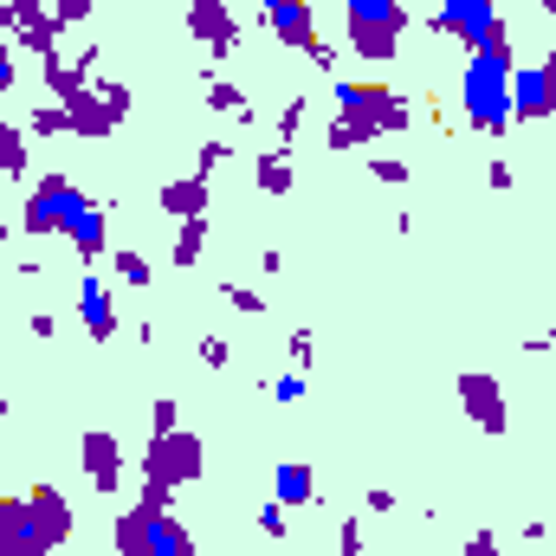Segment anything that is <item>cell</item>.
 Here are the masks:
<instances>
[{
  "mask_svg": "<svg viewBox=\"0 0 556 556\" xmlns=\"http://www.w3.org/2000/svg\"><path fill=\"white\" fill-rule=\"evenodd\" d=\"M511 72H518V59H511V33L492 39V46H479V52H466V72H459V111H466V124H472L479 137H505V130H511Z\"/></svg>",
  "mask_w": 556,
  "mask_h": 556,
  "instance_id": "obj_1",
  "label": "cell"
},
{
  "mask_svg": "<svg viewBox=\"0 0 556 556\" xmlns=\"http://www.w3.org/2000/svg\"><path fill=\"white\" fill-rule=\"evenodd\" d=\"M201 466H207V446L194 433H181V427L175 433H149V453H142V505H162L168 511L175 485H194Z\"/></svg>",
  "mask_w": 556,
  "mask_h": 556,
  "instance_id": "obj_2",
  "label": "cell"
},
{
  "mask_svg": "<svg viewBox=\"0 0 556 556\" xmlns=\"http://www.w3.org/2000/svg\"><path fill=\"white\" fill-rule=\"evenodd\" d=\"M330 104H337V117H356L376 137L415 130V104L402 91H389V85H369V78H330Z\"/></svg>",
  "mask_w": 556,
  "mask_h": 556,
  "instance_id": "obj_3",
  "label": "cell"
},
{
  "mask_svg": "<svg viewBox=\"0 0 556 556\" xmlns=\"http://www.w3.org/2000/svg\"><path fill=\"white\" fill-rule=\"evenodd\" d=\"M111 538H117V556H194L188 525L175 511H162V505H142V498L117 518Z\"/></svg>",
  "mask_w": 556,
  "mask_h": 556,
  "instance_id": "obj_4",
  "label": "cell"
},
{
  "mask_svg": "<svg viewBox=\"0 0 556 556\" xmlns=\"http://www.w3.org/2000/svg\"><path fill=\"white\" fill-rule=\"evenodd\" d=\"M350 52L363 65H389L402 52V33H408V7L402 0H350Z\"/></svg>",
  "mask_w": 556,
  "mask_h": 556,
  "instance_id": "obj_5",
  "label": "cell"
},
{
  "mask_svg": "<svg viewBox=\"0 0 556 556\" xmlns=\"http://www.w3.org/2000/svg\"><path fill=\"white\" fill-rule=\"evenodd\" d=\"M91 207V194L72 181V175H46L33 194H26V214H20V233L46 240V233H72V220Z\"/></svg>",
  "mask_w": 556,
  "mask_h": 556,
  "instance_id": "obj_6",
  "label": "cell"
},
{
  "mask_svg": "<svg viewBox=\"0 0 556 556\" xmlns=\"http://www.w3.org/2000/svg\"><path fill=\"white\" fill-rule=\"evenodd\" d=\"M446 39H459L466 52L505 39V20H498V0H440V20H433Z\"/></svg>",
  "mask_w": 556,
  "mask_h": 556,
  "instance_id": "obj_7",
  "label": "cell"
},
{
  "mask_svg": "<svg viewBox=\"0 0 556 556\" xmlns=\"http://www.w3.org/2000/svg\"><path fill=\"white\" fill-rule=\"evenodd\" d=\"M0 556H52L39 518H33V505L20 492H0Z\"/></svg>",
  "mask_w": 556,
  "mask_h": 556,
  "instance_id": "obj_8",
  "label": "cell"
},
{
  "mask_svg": "<svg viewBox=\"0 0 556 556\" xmlns=\"http://www.w3.org/2000/svg\"><path fill=\"white\" fill-rule=\"evenodd\" d=\"M459 408H466V420H472V427H485V433H505V427H511V408H505L498 376L466 369V376H459Z\"/></svg>",
  "mask_w": 556,
  "mask_h": 556,
  "instance_id": "obj_9",
  "label": "cell"
},
{
  "mask_svg": "<svg viewBox=\"0 0 556 556\" xmlns=\"http://www.w3.org/2000/svg\"><path fill=\"white\" fill-rule=\"evenodd\" d=\"M511 117H525V124H544V117H556V72L544 65V59L511 72Z\"/></svg>",
  "mask_w": 556,
  "mask_h": 556,
  "instance_id": "obj_10",
  "label": "cell"
},
{
  "mask_svg": "<svg viewBox=\"0 0 556 556\" xmlns=\"http://www.w3.org/2000/svg\"><path fill=\"white\" fill-rule=\"evenodd\" d=\"M188 26L207 46V59H227L240 46V20L227 13V0H188Z\"/></svg>",
  "mask_w": 556,
  "mask_h": 556,
  "instance_id": "obj_11",
  "label": "cell"
},
{
  "mask_svg": "<svg viewBox=\"0 0 556 556\" xmlns=\"http://www.w3.org/2000/svg\"><path fill=\"white\" fill-rule=\"evenodd\" d=\"M78 453H85V472H91V485H98V492H117V485H124V446H117V433L91 427Z\"/></svg>",
  "mask_w": 556,
  "mask_h": 556,
  "instance_id": "obj_12",
  "label": "cell"
},
{
  "mask_svg": "<svg viewBox=\"0 0 556 556\" xmlns=\"http://www.w3.org/2000/svg\"><path fill=\"white\" fill-rule=\"evenodd\" d=\"M78 317H85V337L91 343H111L117 337V304H111V285L104 278H78Z\"/></svg>",
  "mask_w": 556,
  "mask_h": 556,
  "instance_id": "obj_13",
  "label": "cell"
},
{
  "mask_svg": "<svg viewBox=\"0 0 556 556\" xmlns=\"http://www.w3.org/2000/svg\"><path fill=\"white\" fill-rule=\"evenodd\" d=\"M26 505H33V518H39V531H46V544H52V551H59V544H72V525H78V518H72V505H65V492H59V485H33V492H26Z\"/></svg>",
  "mask_w": 556,
  "mask_h": 556,
  "instance_id": "obj_14",
  "label": "cell"
},
{
  "mask_svg": "<svg viewBox=\"0 0 556 556\" xmlns=\"http://www.w3.org/2000/svg\"><path fill=\"white\" fill-rule=\"evenodd\" d=\"M266 33L285 39V46H317V20H311V7L304 0H266Z\"/></svg>",
  "mask_w": 556,
  "mask_h": 556,
  "instance_id": "obj_15",
  "label": "cell"
},
{
  "mask_svg": "<svg viewBox=\"0 0 556 556\" xmlns=\"http://www.w3.org/2000/svg\"><path fill=\"white\" fill-rule=\"evenodd\" d=\"M207 194H214V181L207 175H181V181H162V214L168 220H201L207 214Z\"/></svg>",
  "mask_w": 556,
  "mask_h": 556,
  "instance_id": "obj_16",
  "label": "cell"
},
{
  "mask_svg": "<svg viewBox=\"0 0 556 556\" xmlns=\"http://www.w3.org/2000/svg\"><path fill=\"white\" fill-rule=\"evenodd\" d=\"M65 117H72V137H85V142H104L117 130V117H111V104L98 91H72L65 98Z\"/></svg>",
  "mask_w": 556,
  "mask_h": 556,
  "instance_id": "obj_17",
  "label": "cell"
},
{
  "mask_svg": "<svg viewBox=\"0 0 556 556\" xmlns=\"http://www.w3.org/2000/svg\"><path fill=\"white\" fill-rule=\"evenodd\" d=\"M273 498L291 511V505H317V472L304 466V459H278L273 472Z\"/></svg>",
  "mask_w": 556,
  "mask_h": 556,
  "instance_id": "obj_18",
  "label": "cell"
},
{
  "mask_svg": "<svg viewBox=\"0 0 556 556\" xmlns=\"http://www.w3.org/2000/svg\"><path fill=\"white\" fill-rule=\"evenodd\" d=\"M104 247H111V214H104V207L91 201V207H85V214L72 220V253H78V260H98Z\"/></svg>",
  "mask_w": 556,
  "mask_h": 556,
  "instance_id": "obj_19",
  "label": "cell"
},
{
  "mask_svg": "<svg viewBox=\"0 0 556 556\" xmlns=\"http://www.w3.org/2000/svg\"><path fill=\"white\" fill-rule=\"evenodd\" d=\"M201 98H207V111H214V117H240V124H253V104H247V91H240L233 78H207V85H201Z\"/></svg>",
  "mask_w": 556,
  "mask_h": 556,
  "instance_id": "obj_20",
  "label": "cell"
},
{
  "mask_svg": "<svg viewBox=\"0 0 556 556\" xmlns=\"http://www.w3.org/2000/svg\"><path fill=\"white\" fill-rule=\"evenodd\" d=\"M26 155H33V137H26L13 117H0V175L20 181V175H26Z\"/></svg>",
  "mask_w": 556,
  "mask_h": 556,
  "instance_id": "obj_21",
  "label": "cell"
},
{
  "mask_svg": "<svg viewBox=\"0 0 556 556\" xmlns=\"http://www.w3.org/2000/svg\"><path fill=\"white\" fill-rule=\"evenodd\" d=\"M253 181H260V194H285L298 175H291V155L285 149H266L260 162H253Z\"/></svg>",
  "mask_w": 556,
  "mask_h": 556,
  "instance_id": "obj_22",
  "label": "cell"
},
{
  "mask_svg": "<svg viewBox=\"0 0 556 556\" xmlns=\"http://www.w3.org/2000/svg\"><path fill=\"white\" fill-rule=\"evenodd\" d=\"M0 26H7V33L52 26V0H7V7H0Z\"/></svg>",
  "mask_w": 556,
  "mask_h": 556,
  "instance_id": "obj_23",
  "label": "cell"
},
{
  "mask_svg": "<svg viewBox=\"0 0 556 556\" xmlns=\"http://www.w3.org/2000/svg\"><path fill=\"white\" fill-rule=\"evenodd\" d=\"M207 253V214L201 220H175V266H194Z\"/></svg>",
  "mask_w": 556,
  "mask_h": 556,
  "instance_id": "obj_24",
  "label": "cell"
},
{
  "mask_svg": "<svg viewBox=\"0 0 556 556\" xmlns=\"http://www.w3.org/2000/svg\"><path fill=\"white\" fill-rule=\"evenodd\" d=\"M72 130V117H65V104L52 98V104H39L33 117H26V137H65Z\"/></svg>",
  "mask_w": 556,
  "mask_h": 556,
  "instance_id": "obj_25",
  "label": "cell"
},
{
  "mask_svg": "<svg viewBox=\"0 0 556 556\" xmlns=\"http://www.w3.org/2000/svg\"><path fill=\"white\" fill-rule=\"evenodd\" d=\"M220 298H227L233 311H247V317H266V298H260L253 285H240V278H220Z\"/></svg>",
  "mask_w": 556,
  "mask_h": 556,
  "instance_id": "obj_26",
  "label": "cell"
},
{
  "mask_svg": "<svg viewBox=\"0 0 556 556\" xmlns=\"http://www.w3.org/2000/svg\"><path fill=\"white\" fill-rule=\"evenodd\" d=\"M91 91L111 104V117H117V124H124V117H130V104H137V98H130V85H117V78H98Z\"/></svg>",
  "mask_w": 556,
  "mask_h": 556,
  "instance_id": "obj_27",
  "label": "cell"
},
{
  "mask_svg": "<svg viewBox=\"0 0 556 556\" xmlns=\"http://www.w3.org/2000/svg\"><path fill=\"white\" fill-rule=\"evenodd\" d=\"M85 13H91V0H52V33L65 39L72 26H85Z\"/></svg>",
  "mask_w": 556,
  "mask_h": 556,
  "instance_id": "obj_28",
  "label": "cell"
},
{
  "mask_svg": "<svg viewBox=\"0 0 556 556\" xmlns=\"http://www.w3.org/2000/svg\"><path fill=\"white\" fill-rule=\"evenodd\" d=\"M117 278H124V285H149V260H142L137 247H117Z\"/></svg>",
  "mask_w": 556,
  "mask_h": 556,
  "instance_id": "obj_29",
  "label": "cell"
},
{
  "mask_svg": "<svg viewBox=\"0 0 556 556\" xmlns=\"http://www.w3.org/2000/svg\"><path fill=\"white\" fill-rule=\"evenodd\" d=\"M369 175H376L382 188H402V181H408L415 168H408V162H395V155H376V162H369Z\"/></svg>",
  "mask_w": 556,
  "mask_h": 556,
  "instance_id": "obj_30",
  "label": "cell"
},
{
  "mask_svg": "<svg viewBox=\"0 0 556 556\" xmlns=\"http://www.w3.org/2000/svg\"><path fill=\"white\" fill-rule=\"evenodd\" d=\"M337 556H369V544H363V525H356V518H343V525H337Z\"/></svg>",
  "mask_w": 556,
  "mask_h": 556,
  "instance_id": "obj_31",
  "label": "cell"
},
{
  "mask_svg": "<svg viewBox=\"0 0 556 556\" xmlns=\"http://www.w3.org/2000/svg\"><path fill=\"white\" fill-rule=\"evenodd\" d=\"M304 117H311V104H304V98H291V104H285V117H278V142L298 137V130H304Z\"/></svg>",
  "mask_w": 556,
  "mask_h": 556,
  "instance_id": "obj_32",
  "label": "cell"
},
{
  "mask_svg": "<svg viewBox=\"0 0 556 556\" xmlns=\"http://www.w3.org/2000/svg\"><path fill=\"white\" fill-rule=\"evenodd\" d=\"M273 402H285V408H291V402H304V369H285V376H278Z\"/></svg>",
  "mask_w": 556,
  "mask_h": 556,
  "instance_id": "obj_33",
  "label": "cell"
},
{
  "mask_svg": "<svg viewBox=\"0 0 556 556\" xmlns=\"http://www.w3.org/2000/svg\"><path fill=\"white\" fill-rule=\"evenodd\" d=\"M227 155H233V142H227V137H207V142H201V175H214Z\"/></svg>",
  "mask_w": 556,
  "mask_h": 556,
  "instance_id": "obj_34",
  "label": "cell"
},
{
  "mask_svg": "<svg viewBox=\"0 0 556 556\" xmlns=\"http://www.w3.org/2000/svg\"><path fill=\"white\" fill-rule=\"evenodd\" d=\"M149 427H155V433H175V427H181V415H175V402H168V395L149 408Z\"/></svg>",
  "mask_w": 556,
  "mask_h": 556,
  "instance_id": "obj_35",
  "label": "cell"
},
{
  "mask_svg": "<svg viewBox=\"0 0 556 556\" xmlns=\"http://www.w3.org/2000/svg\"><path fill=\"white\" fill-rule=\"evenodd\" d=\"M201 363L207 369H227V337H201Z\"/></svg>",
  "mask_w": 556,
  "mask_h": 556,
  "instance_id": "obj_36",
  "label": "cell"
},
{
  "mask_svg": "<svg viewBox=\"0 0 556 556\" xmlns=\"http://www.w3.org/2000/svg\"><path fill=\"white\" fill-rule=\"evenodd\" d=\"M311 350H317V337H311V330H291V369H304Z\"/></svg>",
  "mask_w": 556,
  "mask_h": 556,
  "instance_id": "obj_37",
  "label": "cell"
},
{
  "mask_svg": "<svg viewBox=\"0 0 556 556\" xmlns=\"http://www.w3.org/2000/svg\"><path fill=\"white\" fill-rule=\"evenodd\" d=\"M363 511H382V518H389V511H395V492H389V485H369V492H363Z\"/></svg>",
  "mask_w": 556,
  "mask_h": 556,
  "instance_id": "obj_38",
  "label": "cell"
},
{
  "mask_svg": "<svg viewBox=\"0 0 556 556\" xmlns=\"http://www.w3.org/2000/svg\"><path fill=\"white\" fill-rule=\"evenodd\" d=\"M260 531H266V538H285V505H260Z\"/></svg>",
  "mask_w": 556,
  "mask_h": 556,
  "instance_id": "obj_39",
  "label": "cell"
},
{
  "mask_svg": "<svg viewBox=\"0 0 556 556\" xmlns=\"http://www.w3.org/2000/svg\"><path fill=\"white\" fill-rule=\"evenodd\" d=\"M466 556H505V544H498L492 531H472V538H466Z\"/></svg>",
  "mask_w": 556,
  "mask_h": 556,
  "instance_id": "obj_40",
  "label": "cell"
},
{
  "mask_svg": "<svg viewBox=\"0 0 556 556\" xmlns=\"http://www.w3.org/2000/svg\"><path fill=\"white\" fill-rule=\"evenodd\" d=\"M13 78H20V65H13V46H0V98L13 91Z\"/></svg>",
  "mask_w": 556,
  "mask_h": 556,
  "instance_id": "obj_41",
  "label": "cell"
},
{
  "mask_svg": "<svg viewBox=\"0 0 556 556\" xmlns=\"http://www.w3.org/2000/svg\"><path fill=\"white\" fill-rule=\"evenodd\" d=\"M485 181H492V188H498V194H505V188H511V181H518V175H511V162H492V168H485Z\"/></svg>",
  "mask_w": 556,
  "mask_h": 556,
  "instance_id": "obj_42",
  "label": "cell"
},
{
  "mask_svg": "<svg viewBox=\"0 0 556 556\" xmlns=\"http://www.w3.org/2000/svg\"><path fill=\"white\" fill-rule=\"evenodd\" d=\"M26 330H33V337H39V343H46V337H59V317H52V311H39V317H33V324H26Z\"/></svg>",
  "mask_w": 556,
  "mask_h": 556,
  "instance_id": "obj_43",
  "label": "cell"
},
{
  "mask_svg": "<svg viewBox=\"0 0 556 556\" xmlns=\"http://www.w3.org/2000/svg\"><path fill=\"white\" fill-rule=\"evenodd\" d=\"M544 65H551V72H556V39H551V52H544Z\"/></svg>",
  "mask_w": 556,
  "mask_h": 556,
  "instance_id": "obj_44",
  "label": "cell"
},
{
  "mask_svg": "<svg viewBox=\"0 0 556 556\" xmlns=\"http://www.w3.org/2000/svg\"><path fill=\"white\" fill-rule=\"evenodd\" d=\"M544 13H551V20H556V0H544Z\"/></svg>",
  "mask_w": 556,
  "mask_h": 556,
  "instance_id": "obj_45",
  "label": "cell"
},
{
  "mask_svg": "<svg viewBox=\"0 0 556 556\" xmlns=\"http://www.w3.org/2000/svg\"><path fill=\"white\" fill-rule=\"evenodd\" d=\"M0 382H7V363H0Z\"/></svg>",
  "mask_w": 556,
  "mask_h": 556,
  "instance_id": "obj_46",
  "label": "cell"
},
{
  "mask_svg": "<svg viewBox=\"0 0 556 556\" xmlns=\"http://www.w3.org/2000/svg\"><path fill=\"white\" fill-rule=\"evenodd\" d=\"M551 343H556V324H551Z\"/></svg>",
  "mask_w": 556,
  "mask_h": 556,
  "instance_id": "obj_47",
  "label": "cell"
}]
</instances>
